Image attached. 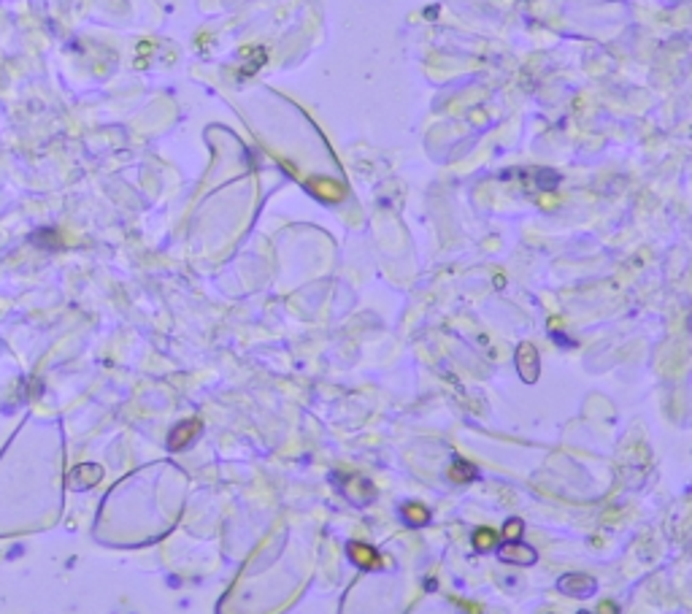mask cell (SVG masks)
Instances as JSON below:
<instances>
[{
  "instance_id": "2",
  "label": "cell",
  "mask_w": 692,
  "mask_h": 614,
  "mask_svg": "<svg viewBox=\"0 0 692 614\" xmlns=\"http://www.w3.org/2000/svg\"><path fill=\"white\" fill-rule=\"evenodd\" d=\"M503 176H522V179H527L538 192H552L563 176L557 174V171H552V168H514L509 174H503Z\"/></svg>"
},
{
  "instance_id": "7",
  "label": "cell",
  "mask_w": 692,
  "mask_h": 614,
  "mask_svg": "<svg viewBox=\"0 0 692 614\" xmlns=\"http://www.w3.org/2000/svg\"><path fill=\"white\" fill-rule=\"evenodd\" d=\"M476 479H481V471L476 469L474 463H468L465 458L454 455V458H452V466H449V482H452V484H471Z\"/></svg>"
},
{
  "instance_id": "1",
  "label": "cell",
  "mask_w": 692,
  "mask_h": 614,
  "mask_svg": "<svg viewBox=\"0 0 692 614\" xmlns=\"http://www.w3.org/2000/svg\"><path fill=\"white\" fill-rule=\"evenodd\" d=\"M514 362H516V373L525 385H536L538 376H541V358H538V349L536 344L530 341H522L514 352Z\"/></svg>"
},
{
  "instance_id": "11",
  "label": "cell",
  "mask_w": 692,
  "mask_h": 614,
  "mask_svg": "<svg viewBox=\"0 0 692 614\" xmlns=\"http://www.w3.org/2000/svg\"><path fill=\"white\" fill-rule=\"evenodd\" d=\"M30 241L38 244V247H43V249H60V247H63V238H60V233H57L54 227L36 230V233L30 236Z\"/></svg>"
},
{
  "instance_id": "5",
  "label": "cell",
  "mask_w": 692,
  "mask_h": 614,
  "mask_svg": "<svg viewBox=\"0 0 692 614\" xmlns=\"http://www.w3.org/2000/svg\"><path fill=\"white\" fill-rule=\"evenodd\" d=\"M346 552H349V560H352L357 569H363V571H370V569H376V566L381 563L379 552L365 542H349L346 544Z\"/></svg>"
},
{
  "instance_id": "14",
  "label": "cell",
  "mask_w": 692,
  "mask_h": 614,
  "mask_svg": "<svg viewBox=\"0 0 692 614\" xmlns=\"http://www.w3.org/2000/svg\"><path fill=\"white\" fill-rule=\"evenodd\" d=\"M549 336H552V338H554V341H557L560 347H576V341H574V338H565V333L554 330L552 325H549Z\"/></svg>"
},
{
  "instance_id": "6",
  "label": "cell",
  "mask_w": 692,
  "mask_h": 614,
  "mask_svg": "<svg viewBox=\"0 0 692 614\" xmlns=\"http://www.w3.org/2000/svg\"><path fill=\"white\" fill-rule=\"evenodd\" d=\"M398 517H401V522L406 528H411V531H417V528H422V525H428L430 522V509L425 504H419V501H408V504H403L398 509Z\"/></svg>"
},
{
  "instance_id": "15",
  "label": "cell",
  "mask_w": 692,
  "mask_h": 614,
  "mask_svg": "<svg viewBox=\"0 0 692 614\" xmlns=\"http://www.w3.org/2000/svg\"><path fill=\"white\" fill-rule=\"evenodd\" d=\"M436 14H438V8H436V6H433V8H428V11H425V17H430V19H433V17H436Z\"/></svg>"
},
{
  "instance_id": "13",
  "label": "cell",
  "mask_w": 692,
  "mask_h": 614,
  "mask_svg": "<svg viewBox=\"0 0 692 614\" xmlns=\"http://www.w3.org/2000/svg\"><path fill=\"white\" fill-rule=\"evenodd\" d=\"M522 533H525V522L519 517H511V520H506V525H503L501 542H519Z\"/></svg>"
},
{
  "instance_id": "12",
  "label": "cell",
  "mask_w": 692,
  "mask_h": 614,
  "mask_svg": "<svg viewBox=\"0 0 692 614\" xmlns=\"http://www.w3.org/2000/svg\"><path fill=\"white\" fill-rule=\"evenodd\" d=\"M252 54H255V57L244 63V68H241V73H238V79H247V76H252V73L260 71V68L265 65V60H268V52H265L262 46H255V52H252Z\"/></svg>"
},
{
  "instance_id": "4",
  "label": "cell",
  "mask_w": 692,
  "mask_h": 614,
  "mask_svg": "<svg viewBox=\"0 0 692 614\" xmlns=\"http://www.w3.org/2000/svg\"><path fill=\"white\" fill-rule=\"evenodd\" d=\"M557 590L563 595H574V598H589L598 590V582L589 574H563L557 579Z\"/></svg>"
},
{
  "instance_id": "9",
  "label": "cell",
  "mask_w": 692,
  "mask_h": 614,
  "mask_svg": "<svg viewBox=\"0 0 692 614\" xmlns=\"http://www.w3.org/2000/svg\"><path fill=\"white\" fill-rule=\"evenodd\" d=\"M101 476H103V471L98 469V466H76V469L71 471V484L76 490H84V487L98 484Z\"/></svg>"
},
{
  "instance_id": "8",
  "label": "cell",
  "mask_w": 692,
  "mask_h": 614,
  "mask_svg": "<svg viewBox=\"0 0 692 614\" xmlns=\"http://www.w3.org/2000/svg\"><path fill=\"white\" fill-rule=\"evenodd\" d=\"M200 433V422L198 420H187V422H179L171 436H168V447L171 449H184V447H189L192 441H195V436Z\"/></svg>"
},
{
  "instance_id": "3",
  "label": "cell",
  "mask_w": 692,
  "mask_h": 614,
  "mask_svg": "<svg viewBox=\"0 0 692 614\" xmlns=\"http://www.w3.org/2000/svg\"><path fill=\"white\" fill-rule=\"evenodd\" d=\"M498 557L503 560V563H511V566H533L536 563V549L533 546H527V544L519 542H501L498 544Z\"/></svg>"
},
{
  "instance_id": "10",
  "label": "cell",
  "mask_w": 692,
  "mask_h": 614,
  "mask_svg": "<svg viewBox=\"0 0 692 614\" xmlns=\"http://www.w3.org/2000/svg\"><path fill=\"white\" fill-rule=\"evenodd\" d=\"M501 544V533L492 528H476L474 531V549L476 552H495Z\"/></svg>"
}]
</instances>
